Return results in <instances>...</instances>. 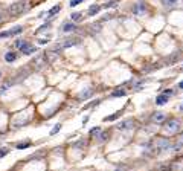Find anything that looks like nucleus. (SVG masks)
Instances as JSON below:
<instances>
[{"instance_id": "a878e982", "label": "nucleus", "mask_w": 183, "mask_h": 171, "mask_svg": "<svg viewBox=\"0 0 183 171\" xmlns=\"http://www.w3.org/2000/svg\"><path fill=\"white\" fill-rule=\"evenodd\" d=\"M25 40H21V38H18V40H15V47H17V49H21V46L25 44Z\"/></svg>"}, {"instance_id": "72a5a7b5", "label": "nucleus", "mask_w": 183, "mask_h": 171, "mask_svg": "<svg viewBox=\"0 0 183 171\" xmlns=\"http://www.w3.org/2000/svg\"><path fill=\"white\" fill-rule=\"evenodd\" d=\"M87 121H89V116H84V119H83V124H87Z\"/></svg>"}, {"instance_id": "a211bd4d", "label": "nucleus", "mask_w": 183, "mask_h": 171, "mask_svg": "<svg viewBox=\"0 0 183 171\" xmlns=\"http://www.w3.org/2000/svg\"><path fill=\"white\" fill-rule=\"evenodd\" d=\"M60 9H61V6L60 5H57V6H53L49 12H47V17H53V15H55L57 12H60Z\"/></svg>"}, {"instance_id": "f257e3e1", "label": "nucleus", "mask_w": 183, "mask_h": 171, "mask_svg": "<svg viewBox=\"0 0 183 171\" xmlns=\"http://www.w3.org/2000/svg\"><path fill=\"white\" fill-rule=\"evenodd\" d=\"M25 8H26V3L23 2V0H18V2L12 3L8 8V12L12 15V17H17V15H20V14L25 12Z\"/></svg>"}, {"instance_id": "f704fd0d", "label": "nucleus", "mask_w": 183, "mask_h": 171, "mask_svg": "<svg viewBox=\"0 0 183 171\" xmlns=\"http://www.w3.org/2000/svg\"><path fill=\"white\" fill-rule=\"evenodd\" d=\"M179 87H180V89H183V81H180V84H179Z\"/></svg>"}, {"instance_id": "a19ab883", "label": "nucleus", "mask_w": 183, "mask_h": 171, "mask_svg": "<svg viewBox=\"0 0 183 171\" xmlns=\"http://www.w3.org/2000/svg\"><path fill=\"white\" fill-rule=\"evenodd\" d=\"M182 69H183V67H182Z\"/></svg>"}, {"instance_id": "f3484780", "label": "nucleus", "mask_w": 183, "mask_h": 171, "mask_svg": "<svg viewBox=\"0 0 183 171\" xmlns=\"http://www.w3.org/2000/svg\"><path fill=\"white\" fill-rule=\"evenodd\" d=\"M31 145H32V144H31L29 141H25V142H18L15 147H17V150H26V148L31 147Z\"/></svg>"}, {"instance_id": "412c9836", "label": "nucleus", "mask_w": 183, "mask_h": 171, "mask_svg": "<svg viewBox=\"0 0 183 171\" xmlns=\"http://www.w3.org/2000/svg\"><path fill=\"white\" fill-rule=\"evenodd\" d=\"M99 103H101V101H99V99H96V101H93V103H89L87 105H85V107H84V110H89V109H93V107H96V105H98Z\"/></svg>"}, {"instance_id": "9d476101", "label": "nucleus", "mask_w": 183, "mask_h": 171, "mask_svg": "<svg viewBox=\"0 0 183 171\" xmlns=\"http://www.w3.org/2000/svg\"><path fill=\"white\" fill-rule=\"evenodd\" d=\"M21 32H23V26H15V28H12V29L8 31V34H9V37H14V35L21 34Z\"/></svg>"}, {"instance_id": "4be33fe9", "label": "nucleus", "mask_w": 183, "mask_h": 171, "mask_svg": "<svg viewBox=\"0 0 183 171\" xmlns=\"http://www.w3.org/2000/svg\"><path fill=\"white\" fill-rule=\"evenodd\" d=\"M60 130H61V124H57V125H55V127H53L52 130H51V135H52V136H55V135H57V133L60 131Z\"/></svg>"}, {"instance_id": "0eeeda50", "label": "nucleus", "mask_w": 183, "mask_h": 171, "mask_svg": "<svg viewBox=\"0 0 183 171\" xmlns=\"http://www.w3.org/2000/svg\"><path fill=\"white\" fill-rule=\"evenodd\" d=\"M133 12L136 14V15H141V14H143V12H145V3H142V2L136 3V6L133 8Z\"/></svg>"}, {"instance_id": "dca6fc26", "label": "nucleus", "mask_w": 183, "mask_h": 171, "mask_svg": "<svg viewBox=\"0 0 183 171\" xmlns=\"http://www.w3.org/2000/svg\"><path fill=\"white\" fill-rule=\"evenodd\" d=\"M101 11V6H98V5H93V6L89 8V15H96Z\"/></svg>"}, {"instance_id": "393cba45", "label": "nucleus", "mask_w": 183, "mask_h": 171, "mask_svg": "<svg viewBox=\"0 0 183 171\" xmlns=\"http://www.w3.org/2000/svg\"><path fill=\"white\" fill-rule=\"evenodd\" d=\"M9 153V148H6V147H3V148H0V159H2L3 156H6V154Z\"/></svg>"}, {"instance_id": "ea45409f", "label": "nucleus", "mask_w": 183, "mask_h": 171, "mask_svg": "<svg viewBox=\"0 0 183 171\" xmlns=\"http://www.w3.org/2000/svg\"><path fill=\"white\" fill-rule=\"evenodd\" d=\"M182 110H183V105H182Z\"/></svg>"}, {"instance_id": "1a4fd4ad", "label": "nucleus", "mask_w": 183, "mask_h": 171, "mask_svg": "<svg viewBox=\"0 0 183 171\" xmlns=\"http://www.w3.org/2000/svg\"><path fill=\"white\" fill-rule=\"evenodd\" d=\"M168 95H159L157 96V99H156V104H157V105H163V104H166V103H168Z\"/></svg>"}, {"instance_id": "b1692460", "label": "nucleus", "mask_w": 183, "mask_h": 171, "mask_svg": "<svg viewBox=\"0 0 183 171\" xmlns=\"http://www.w3.org/2000/svg\"><path fill=\"white\" fill-rule=\"evenodd\" d=\"M162 3L165 5V6H174V5L177 3V0H162Z\"/></svg>"}, {"instance_id": "9b49d317", "label": "nucleus", "mask_w": 183, "mask_h": 171, "mask_svg": "<svg viewBox=\"0 0 183 171\" xmlns=\"http://www.w3.org/2000/svg\"><path fill=\"white\" fill-rule=\"evenodd\" d=\"M15 60H17V53H15V52H6V53H5V61L12 63Z\"/></svg>"}, {"instance_id": "e433bc0d", "label": "nucleus", "mask_w": 183, "mask_h": 171, "mask_svg": "<svg viewBox=\"0 0 183 171\" xmlns=\"http://www.w3.org/2000/svg\"><path fill=\"white\" fill-rule=\"evenodd\" d=\"M0 20H2V14H0Z\"/></svg>"}, {"instance_id": "4c0bfd02", "label": "nucleus", "mask_w": 183, "mask_h": 171, "mask_svg": "<svg viewBox=\"0 0 183 171\" xmlns=\"http://www.w3.org/2000/svg\"><path fill=\"white\" fill-rule=\"evenodd\" d=\"M116 171H122V170H116Z\"/></svg>"}, {"instance_id": "58836bf2", "label": "nucleus", "mask_w": 183, "mask_h": 171, "mask_svg": "<svg viewBox=\"0 0 183 171\" xmlns=\"http://www.w3.org/2000/svg\"><path fill=\"white\" fill-rule=\"evenodd\" d=\"M0 77H2V72H0Z\"/></svg>"}, {"instance_id": "ddd939ff", "label": "nucleus", "mask_w": 183, "mask_h": 171, "mask_svg": "<svg viewBox=\"0 0 183 171\" xmlns=\"http://www.w3.org/2000/svg\"><path fill=\"white\" fill-rule=\"evenodd\" d=\"M75 29H76V26H75L73 23H70V21H69V23L66 21V23L63 25V32H72Z\"/></svg>"}, {"instance_id": "c85d7f7f", "label": "nucleus", "mask_w": 183, "mask_h": 171, "mask_svg": "<svg viewBox=\"0 0 183 171\" xmlns=\"http://www.w3.org/2000/svg\"><path fill=\"white\" fill-rule=\"evenodd\" d=\"M99 131H101L99 127H93V128L90 130V136H96V133H99Z\"/></svg>"}, {"instance_id": "bb28decb", "label": "nucleus", "mask_w": 183, "mask_h": 171, "mask_svg": "<svg viewBox=\"0 0 183 171\" xmlns=\"http://www.w3.org/2000/svg\"><path fill=\"white\" fill-rule=\"evenodd\" d=\"M107 137H109V133H107V131H105V133H101V135L98 136V139H99V142H104V141H105V139H107Z\"/></svg>"}, {"instance_id": "5701e85b", "label": "nucleus", "mask_w": 183, "mask_h": 171, "mask_svg": "<svg viewBox=\"0 0 183 171\" xmlns=\"http://www.w3.org/2000/svg\"><path fill=\"white\" fill-rule=\"evenodd\" d=\"M9 86H11V81H9V83H5L2 87H0V95H3L5 92H6V90L9 89Z\"/></svg>"}, {"instance_id": "7ed1b4c3", "label": "nucleus", "mask_w": 183, "mask_h": 171, "mask_svg": "<svg viewBox=\"0 0 183 171\" xmlns=\"http://www.w3.org/2000/svg\"><path fill=\"white\" fill-rule=\"evenodd\" d=\"M133 127H134V121H133V119H128V121L119 122V124L116 125L117 130H131Z\"/></svg>"}, {"instance_id": "20e7f679", "label": "nucleus", "mask_w": 183, "mask_h": 171, "mask_svg": "<svg viewBox=\"0 0 183 171\" xmlns=\"http://www.w3.org/2000/svg\"><path fill=\"white\" fill-rule=\"evenodd\" d=\"M93 92H95V90L92 89V87L84 89L83 92L78 95V99H79V101H85V99H89V98H92V95H93Z\"/></svg>"}, {"instance_id": "2eb2a0df", "label": "nucleus", "mask_w": 183, "mask_h": 171, "mask_svg": "<svg viewBox=\"0 0 183 171\" xmlns=\"http://www.w3.org/2000/svg\"><path fill=\"white\" fill-rule=\"evenodd\" d=\"M34 64H35V67H37V69H41V67H43V64H44V57L35 58V60H34Z\"/></svg>"}, {"instance_id": "6ab92c4d", "label": "nucleus", "mask_w": 183, "mask_h": 171, "mask_svg": "<svg viewBox=\"0 0 183 171\" xmlns=\"http://www.w3.org/2000/svg\"><path fill=\"white\" fill-rule=\"evenodd\" d=\"M70 17H72L73 21H81V20H83V14H81V12H73Z\"/></svg>"}, {"instance_id": "cd10ccee", "label": "nucleus", "mask_w": 183, "mask_h": 171, "mask_svg": "<svg viewBox=\"0 0 183 171\" xmlns=\"http://www.w3.org/2000/svg\"><path fill=\"white\" fill-rule=\"evenodd\" d=\"M51 28V23H46V25H43V26H40L38 29H37V32H41V31H47Z\"/></svg>"}, {"instance_id": "473e14b6", "label": "nucleus", "mask_w": 183, "mask_h": 171, "mask_svg": "<svg viewBox=\"0 0 183 171\" xmlns=\"http://www.w3.org/2000/svg\"><path fill=\"white\" fill-rule=\"evenodd\" d=\"M38 43H40V44H46L47 40H43V38H41V40H38Z\"/></svg>"}, {"instance_id": "c9c22d12", "label": "nucleus", "mask_w": 183, "mask_h": 171, "mask_svg": "<svg viewBox=\"0 0 183 171\" xmlns=\"http://www.w3.org/2000/svg\"><path fill=\"white\" fill-rule=\"evenodd\" d=\"M180 139H182V141H183V133H182V136H180Z\"/></svg>"}, {"instance_id": "423d86ee", "label": "nucleus", "mask_w": 183, "mask_h": 171, "mask_svg": "<svg viewBox=\"0 0 183 171\" xmlns=\"http://www.w3.org/2000/svg\"><path fill=\"white\" fill-rule=\"evenodd\" d=\"M153 122H156V124H162V122H165V115L160 113V111L153 113Z\"/></svg>"}, {"instance_id": "aec40b11", "label": "nucleus", "mask_w": 183, "mask_h": 171, "mask_svg": "<svg viewBox=\"0 0 183 171\" xmlns=\"http://www.w3.org/2000/svg\"><path fill=\"white\" fill-rule=\"evenodd\" d=\"M111 96H115V98H119V96H125V90H122V89L115 90V92L111 93Z\"/></svg>"}, {"instance_id": "c756f323", "label": "nucleus", "mask_w": 183, "mask_h": 171, "mask_svg": "<svg viewBox=\"0 0 183 171\" xmlns=\"http://www.w3.org/2000/svg\"><path fill=\"white\" fill-rule=\"evenodd\" d=\"M116 5H117L116 2H109V3L104 5V8H113V6H116Z\"/></svg>"}, {"instance_id": "f8f14e48", "label": "nucleus", "mask_w": 183, "mask_h": 171, "mask_svg": "<svg viewBox=\"0 0 183 171\" xmlns=\"http://www.w3.org/2000/svg\"><path fill=\"white\" fill-rule=\"evenodd\" d=\"M171 145H169V141L168 139H159V150H168Z\"/></svg>"}, {"instance_id": "7c9ffc66", "label": "nucleus", "mask_w": 183, "mask_h": 171, "mask_svg": "<svg viewBox=\"0 0 183 171\" xmlns=\"http://www.w3.org/2000/svg\"><path fill=\"white\" fill-rule=\"evenodd\" d=\"M84 144H85V141H84V139H81V141H78L76 144H75V147H76V148H79V147H83Z\"/></svg>"}, {"instance_id": "4468645a", "label": "nucleus", "mask_w": 183, "mask_h": 171, "mask_svg": "<svg viewBox=\"0 0 183 171\" xmlns=\"http://www.w3.org/2000/svg\"><path fill=\"white\" fill-rule=\"evenodd\" d=\"M122 113H124V110H119L117 113H113V115H110V116H107L104 121H115V119H117V118H121Z\"/></svg>"}, {"instance_id": "6e6552de", "label": "nucleus", "mask_w": 183, "mask_h": 171, "mask_svg": "<svg viewBox=\"0 0 183 171\" xmlns=\"http://www.w3.org/2000/svg\"><path fill=\"white\" fill-rule=\"evenodd\" d=\"M57 52L55 51H46V53H44V58H47V61H49V63H52V61H55L57 60Z\"/></svg>"}, {"instance_id": "39448f33", "label": "nucleus", "mask_w": 183, "mask_h": 171, "mask_svg": "<svg viewBox=\"0 0 183 171\" xmlns=\"http://www.w3.org/2000/svg\"><path fill=\"white\" fill-rule=\"evenodd\" d=\"M20 51L23 52L25 55H31V53H35V52H37V47H35V46H31L29 43H25V44L21 46Z\"/></svg>"}, {"instance_id": "f03ea898", "label": "nucleus", "mask_w": 183, "mask_h": 171, "mask_svg": "<svg viewBox=\"0 0 183 171\" xmlns=\"http://www.w3.org/2000/svg\"><path fill=\"white\" fill-rule=\"evenodd\" d=\"M165 130L169 131V133L179 131L180 130V121L175 119V118H173V119H169V121H166L165 122Z\"/></svg>"}, {"instance_id": "2f4dec72", "label": "nucleus", "mask_w": 183, "mask_h": 171, "mask_svg": "<svg viewBox=\"0 0 183 171\" xmlns=\"http://www.w3.org/2000/svg\"><path fill=\"white\" fill-rule=\"evenodd\" d=\"M81 2H83V0H72V2H70V6H76V5H79Z\"/></svg>"}]
</instances>
